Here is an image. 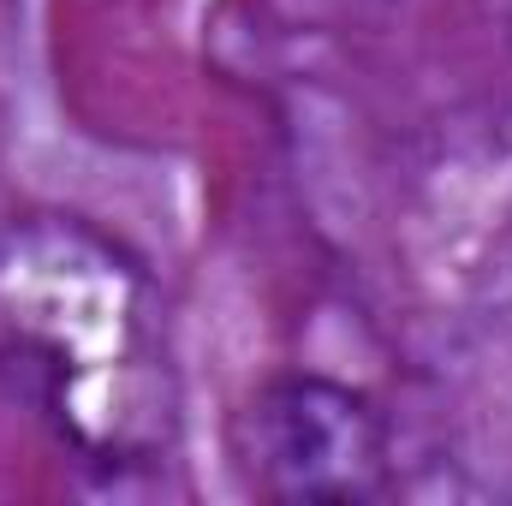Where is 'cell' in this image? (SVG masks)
I'll return each mask as SVG.
<instances>
[{
  "label": "cell",
  "mask_w": 512,
  "mask_h": 506,
  "mask_svg": "<svg viewBox=\"0 0 512 506\" xmlns=\"http://www.w3.org/2000/svg\"><path fill=\"white\" fill-rule=\"evenodd\" d=\"M239 465L262 501H376L387 495V423L358 387L292 370V376L262 381L245 405Z\"/></svg>",
  "instance_id": "2"
},
{
  "label": "cell",
  "mask_w": 512,
  "mask_h": 506,
  "mask_svg": "<svg viewBox=\"0 0 512 506\" xmlns=\"http://www.w3.org/2000/svg\"><path fill=\"white\" fill-rule=\"evenodd\" d=\"M0 376L102 471L149 465L179 423L155 280L72 215L0 227Z\"/></svg>",
  "instance_id": "1"
}]
</instances>
